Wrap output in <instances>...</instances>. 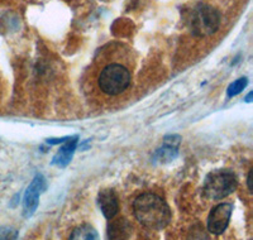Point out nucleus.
I'll use <instances>...</instances> for the list:
<instances>
[{"instance_id": "nucleus-4", "label": "nucleus", "mask_w": 253, "mask_h": 240, "mask_svg": "<svg viewBox=\"0 0 253 240\" xmlns=\"http://www.w3.org/2000/svg\"><path fill=\"white\" fill-rule=\"evenodd\" d=\"M221 23L220 13L208 4H199L191 13L189 20L190 31L199 38L209 37L219 29Z\"/></svg>"}, {"instance_id": "nucleus-1", "label": "nucleus", "mask_w": 253, "mask_h": 240, "mask_svg": "<svg viewBox=\"0 0 253 240\" xmlns=\"http://www.w3.org/2000/svg\"><path fill=\"white\" fill-rule=\"evenodd\" d=\"M92 87L107 99H114L129 90L133 80L132 58L126 51L104 52L91 70Z\"/></svg>"}, {"instance_id": "nucleus-11", "label": "nucleus", "mask_w": 253, "mask_h": 240, "mask_svg": "<svg viewBox=\"0 0 253 240\" xmlns=\"http://www.w3.org/2000/svg\"><path fill=\"white\" fill-rule=\"evenodd\" d=\"M248 85L247 78H241L238 80H236L234 82H232L228 87V97H233L237 96V95L241 94L243 90L246 89V86Z\"/></svg>"}, {"instance_id": "nucleus-5", "label": "nucleus", "mask_w": 253, "mask_h": 240, "mask_svg": "<svg viewBox=\"0 0 253 240\" xmlns=\"http://www.w3.org/2000/svg\"><path fill=\"white\" fill-rule=\"evenodd\" d=\"M233 211V205L232 203H219L210 211L208 217V229L209 232L214 235H220L225 232L228 228L230 216Z\"/></svg>"}, {"instance_id": "nucleus-6", "label": "nucleus", "mask_w": 253, "mask_h": 240, "mask_svg": "<svg viewBox=\"0 0 253 240\" xmlns=\"http://www.w3.org/2000/svg\"><path fill=\"white\" fill-rule=\"evenodd\" d=\"M46 180L42 174H37L27 189L23 199V215L31 217L35 214L40 203L41 194L46 190Z\"/></svg>"}, {"instance_id": "nucleus-9", "label": "nucleus", "mask_w": 253, "mask_h": 240, "mask_svg": "<svg viewBox=\"0 0 253 240\" xmlns=\"http://www.w3.org/2000/svg\"><path fill=\"white\" fill-rule=\"evenodd\" d=\"M70 240H100V238L94 226L89 225V224H83L74 229Z\"/></svg>"}, {"instance_id": "nucleus-13", "label": "nucleus", "mask_w": 253, "mask_h": 240, "mask_svg": "<svg viewBox=\"0 0 253 240\" xmlns=\"http://www.w3.org/2000/svg\"><path fill=\"white\" fill-rule=\"evenodd\" d=\"M252 174H253V172L251 171L250 172V174H248V178H247V183H248V190H250L251 192H252Z\"/></svg>"}, {"instance_id": "nucleus-3", "label": "nucleus", "mask_w": 253, "mask_h": 240, "mask_svg": "<svg viewBox=\"0 0 253 240\" xmlns=\"http://www.w3.org/2000/svg\"><path fill=\"white\" fill-rule=\"evenodd\" d=\"M238 186L236 174L227 169H216L205 177L203 195L209 200H223L233 194Z\"/></svg>"}, {"instance_id": "nucleus-7", "label": "nucleus", "mask_w": 253, "mask_h": 240, "mask_svg": "<svg viewBox=\"0 0 253 240\" xmlns=\"http://www.w3.org/2000/svg\"><path fill=\"white\" fill-rule=\"evenodd\" d=\"M98 203L101 212L108 220H112L119 211V201L113 190H103L98 195Z\"/></svg>"}, {"instance_id": "nucleus-2", "label": "nucleus", "mask_w": 253, "mask_h": 240, "mask_svg": "<svg viewBox=\"0 0 253 240\" xmlns=\"http://www.w3.org/2000/svg\"><path fill=\"white\" fill-rule=\"evenodd\" d=\"M133 211L139 224L151 230H162L171 221V210L166 201L151 192L135 199Z\"/></svg>"}, {"instance_id": "nucleus-14", "label": "nucleus", "mask_w": 253, "mask_h": 240, "mask_svg": "<svg viewBox=\"0 0 253 240\" xmlns=\"http://www.w3.org/2000/svg\"><path fill=\"white\" fill-rule=\"evenodd\" d=\"M252 96H253V92H250V94H248V96L246 97V101H247V103H251V101H252L251 100V97Z\"/></svg>"}, {"instance_id": "nucleus-10", "label": "nucleus", "mask_w": 253, "mask_h": 240, "mask_svg": "<svg viewBox=\"0 0 253 240\" xmlns=\"http://www.w3.org/2000/svg\"><path fill=\"white\" fill-rule=\"evenodd\" d=\"M178 156V148H175V147L170 146H162V148L157 149L156 153L153 155V160H158L161 163H167L171 162V160H175Z\"/></svg>"}, {"instance_id": "nucleus-8", "label": "nucleus", "mask_w": 253, "mask_h": 240, "mask_svg": "<svg viewBox=\"0 0 253 240\" xmlns=\"http://www.w3.org/2000/svg\"><path fill=\"white\" fill-rule=\"evenodd\" d=\"M76 146H78V137H69L65 140V144L61 147L55 155L53 160H52V164L57 166L60 168L66 167L70 162H71L74 153L76 151Z\"/></svg>"}, {"instance_id": "nucleus-12", "label": "nucleus", "mask_w": 253, "mask_h": 240, "mask_svg": "<svg viewBox=\"0 0 253 240\" xmlns=\"http://www.w3.org/2000/svg\"><path fill=\"white\" fill-rule=\"evenodd\" d=\"M17 230L12 228L0 229V240H15L17 239Z\"/></svg>"}]
</instances>
